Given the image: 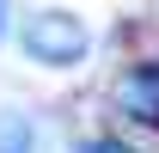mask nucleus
Segmentation results:
<instances>
[{"mask_svg": "<svg viewBox=\"0 0 159 153\" xmlns=\"http://www.w3.org/2000/svg\"><path fill=\"white\" fill-rule=\"evenodd\" d=\"M19 49L37 61V67H80L86 49H92V31H86L80 12L43 6V12H31V19L19 25Z\"/></svg>", "mask_w": 159, "mask_h": 153, "instance_id": "obj_1", "label": "nucleus"}, {"mask_svg": "<svg viewBox=\"0 0 159 153\" xmlns=\"http://www.w3.org/2000/svg\"><path fill=\"white\" fill-rule=\"evenodd\" d=\"M122 110L135 116V123H147V129H159V61H141V67H129L116 86Z\"/></svg>", "mask_w": 159, "mask_h": 153, "instance_id": "obj_2", "label": "nucleus"}, {"mask_svg": "<svg viewBox=\"0 0 159 153\" xmlns=\"http://www.w3.org/2000/svg\"><path fill=\"white\" fill-rule=\"evenodd\" d=\"M0 153H37V129L31 123H6L0 129Z\"/></svg>", "mask_w": 159, "mask_h": 153, "instance_id": "obj_3", "label": "nucleus"}, {"mask_svg": "<svg viewBox=\"0 0 159 153\" xmlns=\"http://www.w3.org/2000/svg\"><path fill=\"white\" fill-rule=\"evenodd\" d=\"M80 153H135V147H129V141H116V135H98V141H86Z\"/></svg>", "mask_w": 159, "mask_h": 153, "instance_id": "obj_4", "label": "nucleus"}, {"mask_svg": "<svg viewBox=\"0 0 159 153\" xmlns=\"http://www.w3.org/2000/svg\"><path fill=\"white\" fill-rule=\"evenodd\" d=\"M0 37H6V0H0Z\"/></svg>", "mask_w": 159, "mask_h": 153, "instance_id": "obj_5", "label": "nucleus"}]
</instances>
